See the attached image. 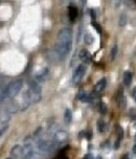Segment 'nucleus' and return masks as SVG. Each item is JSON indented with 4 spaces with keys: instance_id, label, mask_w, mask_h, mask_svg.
I'll list each match as a JSON object with an SVG mask.
<instances>
[{
    "instance_id": "30",
    "label": "nucleus",
    "mask_w": 136,
    "mask_h": 159,
    "mask_svg": "<svg viewBox=\"0 0 136 159\" xmlns=\"http://www.w3.org/2000/svg\"><path fill=\"white\" fill-rule=\"evenodd\" d=\"M85 2H86V0H82V3L85 4Z\"/></svg>"
},
{
    "instance_id": "11",
    "label": "nucleus",
    "mask_w": 136,
    "mask_h": 159,
    "mask_svg": "<svg viewBox=\"0 0 136 159\" xmlns=\"http://www.w3.org/2000/svg\"><path fill=\"white\" fill-rule=\"evenodd\" d=\"M77 98L83 103H87V102H89V101H90V95H89V93H87V92L85 91L84 89H81V90H79Z\"/></svg>"
},
{
    "instance_id": "10",
    "label": "nucleus",
    "mask_w": 136,
    "mask_h": 159,
    "mask_svg": "<svg viewBox=\"0 0 136 159\" xmlns=\"http://www.w3.org/2000/svg\"><path fill=\"white\" fill-rule=\"evenodd\" d=\"M117 103H118V106L121 107V109H125L127 107V100H126V96L124 94L123 90H119L118 92V95H117Z\"/></svg>"
},
{
    "instance_id": "22",
    "label": "nucleus",
    "mask_w": 136,
    "mask_h": 159,
    "mask_svg": "<svg viewBox=\"0 0 136 159\" xmlns=\"http://www.w3.org/2000/svg\"><path fill=\"white\" fill-rule=\"evenodd\" d=\"M92 25L94 26V28L96 29V31H98V33H102V28H101V26H100V24H98V23H95V22H92Z\"/></svg>"
},
{
    "instance_id": "17",
    "label": "nucleus",
    "mask_w": 136,
    "mask_h": 159,
    "mask_svg": "<svg viewBox=\"0 0 136 159\" xmlns=\"http://www.w3.org/2000/svg\"><path fill=\"white\" fill-rule=\"evenodd\" d=\"M126 23H127V15L126 14H121V17H119V22H118L119 26L124 27L126 25Z\"/></svg>"
},
{
    "instance_id": "1",
    "label": "nucleus",
    "mask_w": 136,
    "mask_h": 159,
    "mask_svg": "<svg viewBox=\"0 0 136 159\" xmlns=\"http://www.w3.org/2000/svg\"><path fill=\"white\" fill-rule=\"evenodd\" d=\"M72 47V31L69 27H63L59 31L55 44V52L60 59L68 56Z\"/></svg>"
},
{
    "instance_id": "33",
    "label": "nucleus",
    "mask_w": 136,
    "mask_h": 159,
    "mask_svg": "<svg viewBox=\"0 0 136 159\" xmlns=\"http://www.w3.org/2000/svg\"><path fill=\"white\" fill-rule=\"evenodd\" d=\"M135 144H136V136H135Z\"/></svg>"
},
{
    "instance_id": "19",
    "label": "nucleus",
    "mask_w": 136,
    "mask_h": 159,
    "mask_svg": "<svg viewBox=\"0 0 136 159\" xmlns=\"http://www.w3.org/2000/svg\"><path fill=\"white\" fill-rule=\"evenodd\" d=\"M117 45L115 44L113 45V47H112V49H111V54H110V57H111V60H114L115 59V57H116V55H117Z\"/></svg>"
},
{
    "instance_id": "34",
    "label": "nucleus",
    "mask_w": 136,
    "mask_h": 159,
    "mask_svg": "<svg viewBox=\"0 0 136 159\" xmlns=\"http://www.w3.org/2000/svg\"><path fill=\"white\" fill-rule=\"evenodd\" d=\"M0 2H1V0H0Z\"/></svg>"
},
{
    "instance_id": "29",
    "label": "nucleus",
    "mask_w": 136,
    "mask_h": 159,
    "mask_svg": "<svg viewBox=\"0 0 136 159\" xmlns=\"http://www.w3.org/2000/svg\"><path fill=\"white\" fill-rule=\"evenodd\" d=\"M95 159H103L102 157H101V156H98V157H96Z\"/></svg>"
},
{
    "instance_id": "18",
    "label": "nucleus",
    "mask_w": 136,
    "mask_h": 159,
    "mask_svg": "<svg viewBox=\"0 0 136 159\" xmlns=\"http://www.w3.org/2000/svg\"><path fill=\"white\" fill-rule=\"evenodd\" d=\"M85 43L88 45H90L93 43V37H92L90 34H87L86 36H85Z\"/></svg>"
},
{
    "instance_id": "20",
    "label": "nucleus",
    "mask_w": 136,
    "mask_h": 159,
    "mask_svg": "<svg viewBox=\"0 0 136 159\" xmlns=\"http://www.w3.org/2000/svg\"><path fill=\"white\" fill-rule=\"evenodd\" d=\"M117 135H118V140H121L124 138V130L121 129V126H117Z\"/></svg>"
},
{
    "instance_id": "28",
    "label": "nucleus",
    "mask_w": 136,
    "mask_h": 159,
    "mask_svg": "<svg viewBox=\"0 0 136 159\" xmlns=\"http://www.w3.org/2000/svg\"><path fill=\"white\" fill-rule=\"evenodd\" d=\"M133 153L136 154V144H134V147H133Z\"/></svg>"
},
{
    "instance_id": "15",
    "label": "nucleus",
    "mask_w": 136,
    "mask_h": 159,
    "mask_svg": "<svg viewBox=\"0 0 136 159\" xmlns=\"http://www.w3.org/2000/svg\"><path fill=\"white\" fill-rule=\"evenodd\" d=\"M107 129V126H106V123L103 121V119H98V132L104 133Z\"/></svg>"
},
{
    "instance_id": "25",
    "label": "nucleus",
    "mask_w": 136,
    "mask_h": 159,
    "mask_svg": "<svg viewBox=\"0 0 136 159\" xmlns=\"http://www.w3.org/2000/svg\"><path fill=\"white\" fill-rule=\"evenodd\" d=\"M56 159H68V157H66L65 155H59Z\"/></svg>"
},
{
    "instance_id": "7",
    "label": "nucleus",
    "mask_w": 136,
    "mask_h": 159,
    "mask_svg": "<svg viewBox=\"0 0 136 159\" xmlns=\"http://www.w3.org/2000/svg\"><path fill=\"white\" fill-rule=\"evenodd\" d=\"M48 73L49 72H48L47 68H42L35 75V79L38 82H43V81H45L48 78Z\"/></svg>"
},
{
    "instance_id": "16",
    "label": "nucleus",
    "mask_w": 136,
    "mask_h": 159,
    "mask_svg": "<svg viewBox=\"0 0 136 159\" xmlns=\"http://www.w3.org/2000/svg\"><path fill=\"white\" fill-rule=\"evenodd\" d=\"M8 121H10V114L6 111L2 112V113L0 114V123L4 124V123H8Z\"/></svg>"
},
{
    "instance_id": "5",
    "label": "nucleus",
    "mask_w": 136,
    "mask_h": 159,
    "mask_svg": "<svg viewBox=\"0 0 136 159\" xmlns=\"http://www.w3.org/2000/svg\"><path fill=\"white\" fill-rule=\"evenodd\" d=\"M68 139V134L67 132H65V131H58V132H56L54 134V142L57 144V147L59 146H62V144H64L66 141H67Z\"/></svg>"
},
{
    "instance_id": "23",
    "label": "nucleus",
    "mask_w": 136,
    "mask_h": 159,
    "mask_svg": "<svg viewBox=\"0 0 136 159\" xmlns=\"http://www.w3.org/2000/svg\"><path fill=\"white\" fill-rule=\"evenodd\" d=\"M83 159H94V158H93V155L89 153V154H86V155L84 156V158H83Z\"/></svg>"
},
{
    "instance_id": "6",
    "label": "nucleus",
    "mask_w": 136,
    "mask_h": 159,
    "mask_svg": "<svg viewBox=\"0 0 136 159\" xmlns=\"http://www.w3.org/2000/svg\"><path fill=\"white\" fill-rule=\"evenodd\" d=\"M11 156L14 158H20L24 157V147L20 144H16L11 150Z\"/></svg>"
},
{
    "instance_id": "12",
    "label": "nucleus",
    "mask_w": 136,
    "mask_h": 159,
    "mask_svg": "<svg viewBox=\"0 0 136 159\" xmlns=\"http://www.w3.org/2000/svg\"><path fill=\"white\" fill-rule=\"evenodd\" d=\"M78 14H79V12H78V8H75V5H70L68 8V15H69L70 21H75V20L77 19Z\"/></svg>"
},
{
    "instance_id": "31",
    "label": "nucleus",
    "mask_w": 136,
    "mask_h": 159,
    "mask_svg": "<svg viewBox=\"0 0 136 159\" xmlns=\"http://www.w3.org/2000/svg\"><path fill=\"white\" fill-rule=\"evenodd\" d=\"M8 159H17V158H14V157H12V158H8Z\"/></svg>"
},
{
    "instance_id": "14",
    "label": "nucleus",
    "mask_w": 136,
    "mask_h": 159,
    "mask_svg": "<svg viewBox=\"0 0 136 159\" xmlns=\"http://www.w3.org/2000/svg\"><path fill=\"white\" fill-rule=\"evenodd\" d=\"M64 121H65L66 124H70L71 121H72V113H71V110L68 109V108L64 112Z\"/></svg>"
},
{
    "instance_id": "9",
    "label": "nucleus",
    "mask_w": 136,
    "mask_h": 159,
    "mask_svg": "<svg viewBox=\"0 0 136 159\" xmlns=\"http://www.w3.org/2000/svg\"><path fill=\"white\" fill-rule=\"evenodd\" d=\"M106 85H107V81H106L105 78L101 79L94 86V92L95 93H101L102 91H104V89L106 88Z\"/></svg>"
},
{
    "instance_id": "4",
    "label": "nucleus",
    "mask_w": 136,
    "mask_h": 159,
    "mask_svg": "<svg viewBox=\"0 0 136 159\" xmlns=\"http://www.w3.org/2000/svg\"><path fill=\"white\" fill-rule=\"evenodd\" d=\"M86 73V66L84 64H81V65L78 66L77 68L75 69L72 75V83L73 84H78V83L81 82V80L83 79V77Z\"/></svg>"
},
{
    "instance_id": "13",
    "label": "nucleus",
    "mask_w": 136,
    "mask_h": 159,
    "mask_svg": "<svg viewBox=\"0 0 136 159\" xmlns=\"http://www.w3.org/2000/svg\"><path fill=\"white\" fill-rule=\"evenodd\" d=\"M123 82L125 86H130L131 82H132V73L129 71H125L123 75Z\"/></svg>"
},
{
    "instance_id": "27",
    "label": "nucleus",
    "mask_w": 136,
    "mask_h": 159,
    "mask_svg": "<svg viewBox=\"0 0 136 159\" xmlns=\"http://www.w3.org/2000/svg\"><path fill=\"white\" fill-rule=\"evenodd\" d=\"M132 95H133V98H134L135 101H136V87L134 88V90H133V94H132Z\"/></svg>"
},
{
    "instance_id": "32",
    "label": "nucleus",
    "mask_w": 136,
    "mask_h": 159,
    "mask_svg": "<svg viewBox=\"0 0 136 159\" xmlns=\"http://www.w3.org/2000/svg\"><path fill=\"white\" fill-rule=\"evenodd\" d=\"M134 51H135V54H136V46H135V49H134Z\"/></svg>"
},
{
    "instance_id": "24",
    "label": "nucleus",
    "mask_w": 136,
    "mask_h": 159,
    "mask_svg": "<svg viewBox=\"0 0 136 159\" xmlns=\"http://www.w3.org/2000/svg\"><path fill=\"white\" fill-rule=\"evenodd\" d=\"M8 129V127H5V128H2V129H0V137H1V135H3V133H4V131Z\"/></svg>"
},
{
    "instance_id": "21",
    "label": "nucleus",
    "mask_w": 136,
    "mask_h": 159,
    "mask_svg": "<svg viewBox=\"0 0 136 159\" xmlns=\"http://www.w3.org/2000/svg\"><path fill=\"white\" fill-rule=\"evenodd\" d=\"M100 112L101 114H106V112H107V107H106V105L104 104L103 102L100 104Z\"/></svg>"
},
{
    "instance_id": "2",
    "label": "nucleus",
    "mask_w": 136,
    "mask_h": 159,
    "mask_svg": "<svg viewBox=\"0 0 136 159\" xmlns=\"http://www.w3.org/2000/svg\"><path fill=\"white\" fill-rule=\"evenodd\" d=\"M37 148L39 150V153H42L44 155H50L54 153V151L57 148V144L54 142V140H39L37 142Z\"/></svg>"
},
{
    "instance_id": "26",
    "label": "nucleus",
    "mask_w": 136,
    "mask_h": 159,
    "mask_svg": "<svg viewBox=\"0 0 136 159\" xmlns=\"http://www.w3.org/2000/svg\"><path fill=\"white\" fill-rule=\"evenodd\" d=\"M121 159H131V158H130V155H129V154H125V155L121 157Z\"/></svg>"
},
{
    "instance_id": "3",
    "label": "nucleus",
    "mask_w": 136,
    "mask_h": 159,
    "mask_svg": "<svg viewBox=\"0 0 136 159\" xmlns=\"http://www.w3.org/2000/svg\"><path fill=\"white\" fill-rule=\"evenodd\" d=\"M23 87V81L22 80H15L12 83L8 84V86L5 89V96L10 98H15L16 95H18V93Z\"/></svg>"
},
{
    "instance_id": "8",
    "label": "nucleus",
    "mask_w": 136,
    "mask_h": 159,
    "mask_svg": "<svg viewBox=\"0 0 136 159\" xmlns=\"http://www.w3.org/2000/svg\"><path fill=\"white\" fill-rule=\"evenodd\" d=\"M79 58L84 63H90L91 62V55L87 49H81L79 52Z\"/></svg>"
}]
</instances>
